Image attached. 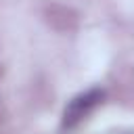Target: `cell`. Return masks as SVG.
Wrapping results in <instances>:
<instances>
[{
	"instance_id": "6da1fadb",
	"label": "cell",
	"mask_w": 134,
	"mask_h": 134,
	"mask_svg": "<svg viewBox=\"0 0 134 134\" xmlns=\"http://www.w3.org/2000/svg\"><path fill=\"white\" fill-rule=\"evenodd\" d=\"M103 96H105V92H103L100 88H90V90L73 96V98L67 103L65 111H63V126H65V128L77 126L82 119H86V115H88L96 105H100Z\"/></svg>"
}]
</instances>
